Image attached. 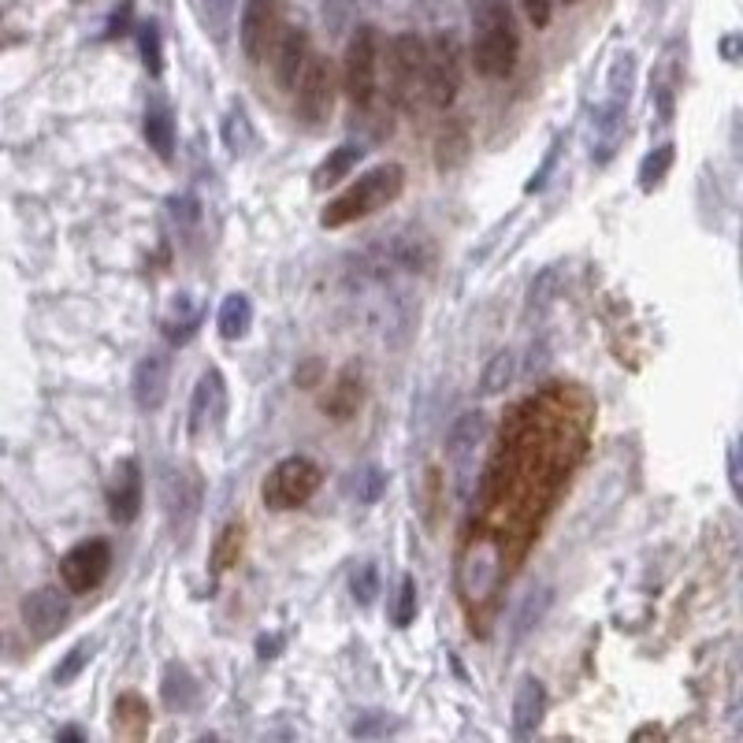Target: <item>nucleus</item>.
<instances>
[{"label": "nucleus", "instance_id": "nucleus-29", "mask_svg": "<svg viewBox=\"0 0 743 743\" xmlns=\"http://www.w3.org/2000/svg\"><path fill=\"white\" fill-rule=\"evenodd\" d=\"M391 621L398 628H409L417 621V580H413V576H402V584H398V595H394V606H391Z\"/></svg>", "mask_w": 743, "mask_h": 743}, {"label": "nucleus", "instance_id": "nucleus-14", "mask_svg": "<svg viewBox=\"0 0 743 743\" xmlns=\"http://www.w3.org/2000/svg\"><path fill=\"white\" fill-rule=\"evenodd\" d=\"M23 621L38 639L56 636L67 621V602L60 599L56 587H38V591H30L23 599Z\"/></svg>", "mask_w": 743, "mask_h": 743}, {"label": "nucleus", "instance_id": "nucleus-3", "mask_svg": "<svg viewBox=\"0 0 743 743\" xmlns=\"http://www.w3.org/2000/svg\"><path fill=\"white\" fill-rule=\"evenodd\" d=\"M320 483H324V469L316 465L313 457H301V454L283 457V461L268 472V480H264V487H261V498L268 509L283 513V509L305 506V502L320 491Z\"/></svg>", "mask_w": 743, "mask_h": 743}, {"label": "nucleus", "instance_id": "nucleus-39", "mask_svg": "<svg viewBox=\"0 0 743 743\" xmlns=\"http://www.w3.org/2000/svg\"><path fill=\"white\" fill-rule=\"evenodd\" d=\"M565 4H576V0H565Z\"/></svg>", "mask_w": 743, "mask_h": 743}, {"label": "nucleus", "instance_id": "nucleus-12", "mask_svg": "<svg viewBox=\"0 0 743 743\" xmlns=\"http://www.w3.org/2000/svg\"><path fill=\"white\" fill-rule=\"evenodd\" d=\"M483 439V413H465L457 417V424L450 428V439H446V457L457 472V491L469 495V476H472V457H476V446Z\"/></svg>", "mask_w": 743, "mask_h": 743}, {"label": "nucleus", "instance_id": "nucleus-15", "mask_svg": "<svg viewBox=\"0 0 743 743\" xmlns=\"http://www.w3.org/2000/svg\"><path fill=\"white\" fill-rule=\"evenodd\" d=\"M168 376H171V365H168L164 353H149V357L138 361V368H134V383H131L138 409L153 413V409L164 405V398H168Z\"/></svg>", "mask_w": 743, "mask_h": 743}, {"label": "nucleus", "instance_id": "nucleus-36", "mask_svg": "<svg viewBox=\"0 0 743 743\" xmlns=\"http://www.w3.org/2000/svg\"><path fill=\"white\" fill-rule=\"evenodd\" d=\"M547 599H550V595H543V599H539V606H535V595H532V599H528V602H524L521 617H517V639H521L524 632H528V628H532V617H535V621H539V610H543V606H547Z\"/></svg>", "mask_w": 743, "mask_h": 743}, {"label": "nucleus", "instance_id": "nucleus-24", "mask_svg": "<svg viewBox=\"0 0 743 743\" xmlns=\"http://www.w3.org/2000/svg\"><path fill=\"white\" fill-rule=\"evenodd\" d=\"M242 547H246V528H242V524H227L220 532V539H216V547H212V565H216V573H227L231 565H238Z\"/></svg>", "mask_w": 743, "mask_h": 743}, {"label": "nucleus", "instance_id": "nucleus-37", "mask_svg": "<svg viewBox=\"0 0 743 743\" xmlns=\"http://www.w3.org/2000/svg\"><path fill=\"white\" fill-rule=\"evenodd\" d=\"M231 4H235V0H205V8H209V15H212V23H216V27H223V23H227Z\"/></svg>", "mask_w": 743, "mask_h": 743}, {"label": "nucleus", "instance_id": "nucleus-22", "mask_svg": "<svg viewBox=\"0 0 743 743\" xmlns=\"http://www.w3.org/2000/svg\"><path fill=\"white\" fill-rule=\"evenodd\" d=\"M361 153H365L361 145H339V149H335V153L316 168V186H335L339 179H346V175L357 168Z\"/></svg>", "mask_w": 743, "mask_h": 743}, {"label": "nucleus", "instance_id": "nucleus-2", "mask_svg": "<svg viewBox=\"0 0 743 743\" xmlns=\"http://www.w3.org/2000/svg\"><path fill=\"white\" fill-rule=\"evenodd\" d=\"M405 190V168L402 164H379V168L365 171L350 190H342L324 212H320V223L327 231L335 227H346L353 220H365L372 212L387 209L391 201H398V194Z\"/></svg>", "mask_w": 743, "mask_h": 743}, {"label": "nucleus", "instance_id": "nucleus-21", "mask_svg": "<svg viewBox=\"0 0 743 743\" xmlns=\"http://www.w3.org/2000/svg\"><path fill=\"white\" fill-rule=\"evenodd\" d=\"M220 335L227 342H235V339H242L249 331V324H253V305H249V298L246 294H231V298H223V305H220Z\"/></svg>", "mask_w": 743, "mask_h": 743}, {"label": "nucleus", "instance_id": "nucleus-23", "mask_svg": "<svg viewBox=\"0 0 743 743\" xmlns=\"http://www.w3.org/2000/svg\"><path fill=\"white\" fill-rule=\"evenodd\" d=\"M673 160H677V145L673 142H665L658 145L654 153H647L643 157V164H639V186L651 194L654 186H662V179L669 175V168H673Z\"/></svg>", "mask_w": 743, "mask_h": 743}, {"label": "nucleus", "instance_id": "nucleus-18", "mask_svg": "<svg viewBox=\"0 0 743 743\" xmlns=\"http://www.w3.org/2000/svg\"><path fill=\"white\" fill-rule=\"evenodd\" d=\"M272 53H275V79H279V86H283V90H294L301 67L309 60V34L298 27L287 30V34H279Z\"/></svg>", "mask_w": 743, "mask_h": 743}, {"label": "nucleus", "instance_id": "nucleus-1", "mask_svg": "<svg viewBox=\"0 0 743 743\" xmlns=\"http://www.w3.org/2000/svg\"><path fill=\"white\" fill-rule=\"evenodd\" d=\"M521 56V34L506 0H472V64L483 79H509Z\"/></svg>", "mask_w": 743, "mask_h": 743}, {"label": "nucleus", "instance_id": "nucleus-5", "mask_svg": "<svg viewBox=\"0 0 743 743\" xmlns=\"http://www.w3.org/2000/svg\"><path fill=\"white\" fill-rule=\"evenodd\" d=\"M424 56H428V41L417 34H398L387 49V79H391L394 105L413 108L417 93L424 90Z\"/></svg>", "mask_w": 743, "mask_h": 743}, {"label": "nucleus", "instance_id": "nucleus-6", "mask_svg": "<svg viewBox=\"0 0 743 743\" xmlns=\"http://www.w3.org/2000/svg\"><path fill=\"white\" fill-rule=\"evenodd\" d=\"M294 93H298V116L309 127H324L331 108H335V67H331V60L309 53L298 82H294Z\"/></svg>", "mask_w": 743, "mask_h": 743}, {"label": "nucleus", "instance_id": "nucleus-31", "mask_svg": "<svg viewBox=\"0 0 743 743\" xmlns=\"http://www.w3.org/2000/svg\"><path fill=\"white\" fill-rule=\"evenodd\" d=\"M357 4H361V0H320L327 30H331V34H342V30L353 23V15H357Z\"/></svg>", "mask_w": 743, "mask_h": 743}, {"label": "nucleus", "instance_id": "nucleus-13", "mask_svg": "<svg viewBox=\"0 0 743 743\" xmlns=\"http://www.w3.org/2000/svg\"><path fill=\"white\" fill-rule=\"evenodd\" d=\"M625 105L621 97H613L595 112V123H591V160L595 164H610L617 157V145L625 138Z\"/></svg>", "mask_w": 743, "mask_h": 743}, {"label": "nucleus", "instance_id": "nucleus-9", "mask_svg": "<svg viewBox=\"0 0 743 743\" xmlns=\"http://www.w3.org/2000/svg\"><path fill=\"white\" fill-rule=\"evenodd\" d=\"M279 34H283V0H246V8H242V49L253 64H264L272 56Z\"/></svg>", "mask_w": 743, "mask_h": 743}, {"label": "nucleus", "instance_id": "nucleus-34", "mask_svg": "<svg viewBox=\"0 0 743 743\" xmlns=\"http://www.w3.org/2000/svg\"><path fill=\"white\" fill-rule=\"evenodd\" d=\"M558 283V268H547V272L539 275L532 283V290H528V313H535V309H543L550 301V287Z\"/></svg>", "mask_w": 743, "mask_h": 743}, {"label": "nucleus", "instance_id": "nucleus-32", "mask_svg": "<svg viewBox=\"0 0 743 743\" xmlns=\"http://www.w3.org/2000/svg\"><path fill=\"white\" fill-rule=\"evenodd\" d=\"M223 138L231 145V153H246V145L253 142V131H249V119L242 108H231V116L223 123Z\"/></svg>", "mask_w": 743, "mask_h": 743}, {"label": "nucleus", "instance_id": "nucleus-10", "mask_svg": "<svg viewBox=\"0 0 743 743\" xmlns=\"http://www.w3.org/2000/svg\"><path fill=\"white\" fill-rule=\"evenodd\" d=\"M105 495H108V517L116 524H131L142 513L145 480H142V465L134 457H123L116 469H112Z\"/></svg>", "mask_w": 743, "mask_h": 743}, {"label": "nucleus", "instance_id": "nucleus-27", "mask_svg": "<svg viewBox=\"0 0 743 743\" xmlns=\"http://www.w3.org/2000/svg\"><path fill=\"white\" fill-rule=\"evenodd\" d=\"M93 651H97V639H79L71 651L64 654V662L56 665V673H53V680L64 688V684H71V680L79 677L82 669L90 665V658H93Z\"/></svg>", "mask_w": 743, "mask_h": 743}, {"label": "nucleus", "instance_id": "nucleus-17", "mask_svg": "<svg viewBox=\"0 0 743 743\" xmlns=\"http://www.w3.org/2000/svg\"><path fill=\"white\" fill-rule=\"evenodd\" d=\"M543 710H547V688H543V680L524 677L517 695H513V732H517V740H528L539 729Z\"/></svg>", "mask_w": 743, "mask_h": 743}, {"label": "nucleus", "instance_id": "nucleus-38", "mask_svg": "<svg viewBox=\"0 0 743 743\" xmlns=\"http://www.w3.org/2000/svg\"><path fill=\"white\" fill-rule=\"evenodd\" d=\"M729 480H732V491H740V476H736V446H729Z\"/></svg>", "mask_w": 743, "mask_h": 743}, {"label": "nucleus", "instance_id": "nucleus-30", "mask_svg": "<svg viewBox=\"0 0 743 743\" xmlns=\"http://www.w3.org/2000/svg\"><path fill=\"white\" fill-rule=\"evenodd\" d=\"M350 591H353V599L361 602V606H368V602L379 595V573H376V565H372V561H361V565L353 569Z\"/></svg>", "mask_w": 743, "mask_h": 743}, {"label": "nucleus", "instance_id": "nucleus-4", "mask_svg": "<svg viewBox=\"0 0 743 743\" xmlns=\"http://www.w3.org/2000/svg\"><path fill=\"white\" fill-rule=\"evenodd\" d=\"M342 86L353 108H372L379 93V34L376 27H357L350 45H346V60H342Z\"/></svg>", "mask_w": 743, "mask_h": 743}, {"label": "nucleus", "instance_id": "nucleus-11", "mask_svg": "<svg viewBox=\"0 0 743 743\" xmlns=\"http://www.w3.org/2000/svg\"><path fill=\"white\" fill-rule=\"evenodd\" d=\"M223 413H227V387H223L220 372L209 368L194 387V402H190V435L201 439L205 431L220 428Z\"/></svg>", "mask_w": 743, "mask_h": 743}, {"label": "nucleus", "instance_id": "nucleus-19", "mask_svg": "<svg viewBox=\"0 0 743 743\" xmlns=\"http://www.w3.org/2000/svg\"><path fill=\"white\" fill-rule=\"evenodd\" d=\"M142 131H145L149 149H153L160 160L175 157V119H171V108L164 105V101H153V105L145 108Z\"/></svg>", "mask_w": 743, "mask_h": 743}, {"label": "nucleus", "instance_id": "nucleus-8", "mask_svg": "<svg viewBox=\"0 0 743 743\" xmlns=\"http://www.w3.org/2000/svg\"><path fill=\"white\" fill-rule=\"evenodd\" d=\"M108 569H112V547L105 539H86L79 547H71L60 558V580L71 595H90L105 584Z\"/></svg>", "mask_w": 743, "mask_h": 743}, {"label": "nucleus", "instance_id": "nucleus-7", "mask_svg": "<svg viewBox=\"0 0 743 743\" xmlns=\"http://www.w3.org/2000/svg\"><path fill=\"white\" fill-rule=\"evenodd\" d=\"M461 86V49L454 34H439L424 56V93L435 108H450Z\"/></svg>", "mask_w": 743, "mask_h": 743}, {"label": "nucleus", "instance_id": "nucleus-35", "mask_svg": "<svg viewBox=\"0 0 743 743\" xmlns=\"http://www.w3.org/2000/svg\"><path fill=\"white\" fill-rule=\"evenodd\" d=\"M524 4V15L532 19L535 30L550 27V15H554V0H521Z\"/></svg>", "mask_w": 743, "mask_h": 743}, {"label": "nucleus", "instance_id": "nucleus-26", "mask_svg": "<svg viewBox=\"0 0 743 743\" xmlns=\"http://www.w3.org/2000/svg\"><path fill=\"white\" fill-rule=\"evenodd\" d=\"M164 703L168 706H190L194 703V691H197V684H194V677L186 673V665H168L164 669Z\"/></svg>", "mask_w": 743, "mask_h": 743}, {"label": "nucleus", "instance_id": "nucleus-25", "mask_svg": "<svg viewBox=\"0 0 743 743\" xmlns=\"http://www.w3.org/2000/svg\"><path fill=\"white\" fill-rule=\"evenodd\" d=\"M513 376H517V353H513V350H498L495 357H491V365L483 368L480 391L483 394L506 391L509 383H513Z\"/></svg>", "mask_w": 743, "mask_h": 743}, {"label": "nucleus", "instance_id": "nucleus-33", "mask_svg": "<svg viewBox=\"0 0 743 743\" xmlns=\"http://www.w3.org/2000/svg\"><path fill=\"white\" fill-rule=\"evenodd\" d=\"M383 487H387L383 469L368 465V469L357 472V480H353V495H357V502H376V498L383 495Z\"/></svg>", "mask_w": 743, "mask_h": 743}, {"label": "nucleus", "instance_id": "nucleus-16", "mask_svg": "<svg viewBox=\"0 0 743 743\" xmlns=\"http://www.w3.org/2000/svg\"><path fill=\"white\" fill-rule=\"evenodd\" d=\"M361 402H365V379H361V368L357 365H346L335 376V383H331V391H327L324 398V413L331 420H350L357 417V409H361Z\"/></svg>", "mask_w": 743, "mask_h": 743}, {"label": "nucleus", "instance_id": "nucleus-28", "mask_svg": "<svg viewBox=\"0 0 743 743\" xmlns=\"http://www.w3.org/2000/svg\"><path fill=\"white\" fill-rule=\"evenodd\" d=\"M138 53H142L145 71L157 79L160 71H164V45H160L157 23H142V27H138Z\"/></svg>", "mask_w": 743, "mask_h": 743}, {"label": "nucleus", "instance_id": "nucleus-20", "mask_svg": "<svg viewBox=\"0 0 743 743\" xmlns=\"http://www.w3.org/2000/svg\"><path fill=\"white\" fill-rule=\"evenodd\" d=\"M149 703L142 695H119L116 699V714H112V729H116L119 740H142L149 732Z\"/></svg>", "mask_w": 743, "mask_h": 743}]
</instances>
